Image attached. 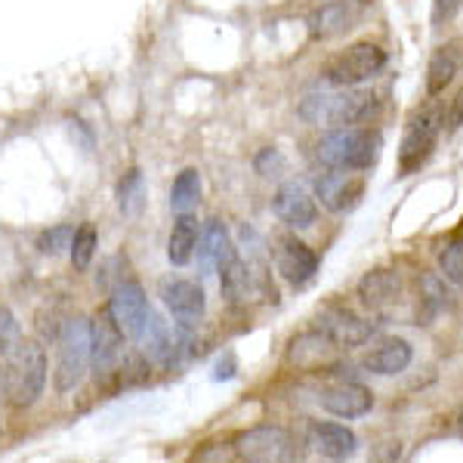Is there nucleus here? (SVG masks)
<instances>
[{"label":"nucleus","mask_w":463,"mask_h":463,"mask_svg":"<svg viewBox=\"0 0 463 463\" xmlns=\"http://www.w3.org/2000/svg\"><path fill=\"white\" fill-rule=\"evenodd\" d=\"M316 331L325 334L327 340L337 349H355L364 340H371V334L377 331L371 321L358 318L353 309H343V306H327L318 312L316 318Z\"/></svg>","instance_id":"9"},{"label":"nucleus","mask_w":463,"mask_h":463,"mask_svg":"<svg viewBox=\"0 0 463 463\" xmlns=\"http://www.w3.org/2000/svg\"><path fill=\"white\" fill-rule=\"evenodd\" d=\"M439 269L451 285L463 288V241H451L439 253Z\"/></svg>","instance_id":"30"},{"label":"nucleus","mask_w":463,"mask_h":463,"mask_svg":"<svg viewBox=\"0 0 463 463\" xmlns=\"http://www.w3.org/2000/svg\"><path fill=\"white\" fill-rule=\"evenodd\" d=\"M124 340L127 334L121 331V325L111 316L109 303L90 318V364L102 374H109L124 355Z\"/></svg>","instance_id":"8"},{"label":"nucleus","mask_w":463,"mask_h":463,"mask_svg":"<svg viewBox=\"0 0 463 463\" xmlns=\"http://www.w3.org/2000/svg\"><path fill=\"white\" fill-rule=\"evenodd\" d=\"M19 343H22V327H19L16 316H13V309L0 306V362H4Z\"/></svg>","instance_id":"31"},{"label":"nucleus","mask_w":463,"mask_h":463,"mask_svg":"<svg viewBox=\"0 0 463 463\" xmlns=\"http://www.w3.org/2000/svg\"><path fill=\"white\" fill-rule=\"evenodd\" d=\"M442 121H445V115L439 109H423V111H417V115L408 121L405 137H402V146H399V170H402V176L414 174V170H420V164H427V158L432 155V148H436V139H439V130H442Z\"/></svg>","instance_id":"6"},{"label":"nucleus","mask_w":463,"mask_h":463,"mask_svg":"<svg viewBox=\"0 0 463 463\" xmlns=\"http://www.w3.org/2000/svg\"><path fill=\"white\" fill-rule=\"evenodd\" d=\"M362 19V4L358 0H334L318 10H312L309 16V34L312 41H334V37L353 32Z\"/></svg>","instance_id":"15"},{"label":"nucleus","mask_w":463,"mask_h":463,"mask_svg":"<svg viewBox=\"0 0 463 463\" xmlns=\"http://www.w3.org/2000/svg\"><path fill=\"white\" fill-rule=\"evenodd\" d=\"M201 201V174L195 167H185L183 174H176L174 185H170V207L176 213H192Z\"/></svg>","instance_id":"25"},{"label":"nucleus","mask_w":463,"mask_h":463,"mask_svg":"<svg viewBox=\"0 0 463 463\" xmlns=\"http://www.w3.org/2000/svg\"><path fill=\"white\" fill-rule=\"evenodd\" d=\"M229 377H235V355L232 353L222 355L213 368V380H229Z\"/></svg>","instance_id":"34"},{"label":"nucleus","mask_w":463,"mask_h":463,"mask_svg":"<svg viewBox=\"0 0 463 463\" xmlns=\"http://www.w3.org/2000/svg\"><path fill=\"white\" fill-rule=\"evenodd\" d=\"M201 238V222L195 213H176L174 226H170V238H167V257L174 266H185L192 263Z\"/></svg>","instance_id":"21"},{"label":"nucleus","mask_w":463,"mask_h":463,"mask_svg":"<svg viewBox=\"0 0 463 463\" xmlns=\"http://www.w3.org/2000/svg\"><path fill=\"white\" fill-rule=\"evenodd\" d=\"M395 294H399V275L392 269H377L358 281V297L368 309H383L386 303L395 300Z\"/></svg>","instance_id":"22"},{"label":"nucleus","mask_w":463,"mask_h":463,"mask_svg":"<svg viewBox=\"0 0 463 463\" xmlns=\"http://www.w3.org/2000/svg\"><path fill=\"white\" fill-rule=\"evenodd\" d=\"M272 211L288 229H294V232L312 229L316 226V216H318L316 195H309V189L300 183H281L272 198Z\"/></svg>","instance_id":"14"},{"label":"nucleus","mask_w":463,"mask_h":463,"mask_svg":"<svg viewBox=\"0 0 463 463\" xmlns=\"http://www.w3.org/2000/svg\"><path fill=\"white\" fill-rule=\"evenodd\" d=\"M334 343L325 337L321 331H309V334H300L294 343H290V353L288 358L290 362H297L300 368H306V364H316V362H325L327 353H334Z\"/></svg>","instance_id":"24"},{"label":"nucleus","mask_w":463,"mask_h":463,"mask_svg":"<svg viewBox=\"0 0 463 463\" xmlns=\"http://www.w3.org/2000/svg\"><path fill=\"white\" fill-rule=\"evenodd\" d=\"M460 6L463 0H436L432 4V16H436V22H451L460 13Z\"/></svg>","instance_id":"33"},{"label":"nucleus","mask_w":463,"mask_h":463,"mask_svg":"<svg viewBox=\"0 0 463 463\" xmlns=\"http://www.w3.org/2000/svg\"><path fill=\"white\" fill-rule=\"evenodd\" d=\"M460 69H463V37H454V41L442 43V47L430 56L427 93L430 96L445 93V87H451V80L458 78Z\"/></svg>","instance_id":"18"},{"label":"nucleus","mask_w":463,"mask_h":463,"mask_svg":"<svg viewBox=\"0 0 463 463\" xmlns=\"http://www.w3.org/2000/svg\"><path fill=\"white\" fill-rule=\"evenodd\" d=\"M161 300L176 325H198L207 312L204 288L192 279H167L161 281Z\"/></svg>","instance_id":"13"},{"label":"nucleus","mask_w":463,"mask_h":463,"mask_svg":"<svg viewBox=\"0 0 463 463\" xmlns=\"http://www.w3.org/2000/svg\"><path fill=\"white\" fill-rule=\"evenodd\" d=\"M362 195H364V176L358 170L327 167V174H321L316 179V198L334 213L353 211L358 201H362Z\"/></svg>","instance_id":"10"},{"label":"nucleus","mask_w":463,"mask_h":463,"mask_svg":"<svg viewBox=\"0 0 463 463\" xmlns=\"http://www.w3.org/2000/svg\"><path fill=\"white\" fill-rule=\"evenodd\" d=\"M458 427H460V436H463V414H460V420H458Z\"/></svg>","instance_id":"35"},{"label":"nucleus","mask_w":463,"mask_h":463,"mask_svg":"<svg viewBox=\"0 0 463 463\" xmlns=\"http://www.w3.org/2000/svg\"><path fill=\"white\" fill-rule=\"evenodd\" d=\"M109 309L115 321L121 325V331L130 337L133 343L143 340L146 327H148V318H152V306H148V297L139 281L133 279H124L111 288V297H109Z\"/></svg>","instance_id":"7"},{"label":"nucleus","mask_w":463,"mask_h":463,"mask_svg":"<svg viewBox=\"0 0 463 463\" xmlns=\"http://www.w3.org/2000/svg\"><path fill=\"white\" fill-rule=\"evenodd\" d=\"M309 445L316 448L321 458L331 460H349L358 451V439L353 430L340 427V423H312L309 427Z\"/></svg>","instance_id":"19"},{"label":"nucleus","mask_w":463,"mask_h":463,"mask_svg":"<svg viewBox=\"0 0 463 463\" xmlns=\"http://www.w3.org/2000/svg\"><path fill=\"white\" fill-rule=\"evenodd\" d=\"M380 133L368 130V127H343V130H327L318 139L316 155L321 164L337 170H368L374 167L377 155H380Z\"/></svg>","instance_id":"3"},{"label":"nucleus","mask_w":463,"mask_h":463,"mask_svg":"<svg viewBox=\"0 0 463 463\" xmlns=\"http://www.w3.org/2000/svg\"><path fill=\"white\" fill-rule=\"evenodd\" d=\"M198 269L201 275H213L220 272L222 266L235 257V241H232L229 229L222 226V220H207V226L201 229V238H198Z\"/></svg>","instance_id":"17"},{"label":"nucleus","mask_w":463,"mask_h":463,"mask_svg":"<svg viewBox=\"0 0 463 463\" xmlns=\"http://www.w3.org/2000/svg\"><path fill=\"white\" fill-rule=\"evenodd\" d=\"M96 248H99V232H96L93 222H84V226L74 229V238H71V248H69V257H71V266L78 272H87L90 263L96 257Z\"/></svg>","instance_id":"26"},{"label":"nucleus","mask_w":463,"mask_h":463,"mask_svg":"<svg viewBox=\"0 0 463 463\" xmlns=\"http://www.w3.org/2000/svg\"><path fill=\"white\" fill-rule=\"evenodd\" d=\"M253 167H257L260 176H279L281 170H285V155L279 152V148H263V152L253 158Z\"/></svg>","instance_id":"32"},{"label":"nucleus","mask_w":463,"mask_h":463,"mask_svg":"<svg viewBox=\"0 0 463 463\" xmlns=\"http://www.w3.org/2000/svg\"><path fill=\"white\" fill-rule=\"evenodd\" d=\"M250 288H253L250 266L235 253V257H232L229 263L220 269V290H222V297H226V303L238 306V303L248 300Z\"/></svg>","instance_id":"23"},{"label":"nucleus","mask_w":463,"mask_h":463,"mask_svg":"<svg viewBox=\"0 0 463 463\" xmlns=\"http://www.w3.org/2000/svg\"><path fill=\"white\" fill-rule=\"evenodd\" d=\"M71 238H74L71 222H59V226L43 229L41 235H37V250H41L43 257H59V253H65L71 248Z\"/></svg>","instance_id":"28"},{"label":"nucleus","mask_w":463,"mask_h":463,"mask_svg":"<svg viewBox=\"0 0 463 463\" xmlns=\"http://www.w3.org/2000/svg\"><path fill=\"white\" fill-rule=\"evenodd\" d=\"M427 294H420V306H417V325H430L432 316L445 306V290L439 285L436 279H427L423 281Z\"/></svg>","instance_id":"29"},{"label":"nucleus","mask_w":463,"mask_h":463,"mask_svg":"<svg viewBox=\"0 0 463 463\" xmlns=\"http://www.w3.org/2000/svg\"><path fill=\"white\" fill-rule=\"evenodd\" d=\"M90 368V318L74 316L62 321L56 337V371L53 386L59 395L74 392Z\"/></svg>","instance_id":"4"},{"label":"nucleus","mask_w":463,"mask_h":463,"mask_svg":"<svg viewBox=\"0 0 463 463\" xmlns=\"http://www.w3.org/2000/svg\"><path fill=\"white\" fill-rule=\"evenodd\" d=\"M318 402L327 414L343 417V420H355V417H364L371 408H374V395H371V390L362 383H355V380H340V383L327 386V390L318 395Z\"/></svg>","instance_id":"16"},{"label":"nucleus","mask_w":463,"mask_h":463,"mask_svg":"<svg viewBox=\"0 0 463 463\" xmlns=\"http://www.w3.org/2000/svg\"><path fill=\"white\" fill-rule=\"evenodd\" d=\"M143 201H146V179H143V170H127L118 183V207L127 213V216H137L143 211Z\"/></svg>","instance_id":"27"},{"label":"nucleus","mask_w":463,"mask_h":463,"mask_svg":"<svg viewBox=\"0 0 463 463\" xmlns=\"http://www.w3.org/2000/svg\"><path fill=\"white\" fill-rule=\"evenodd\" d=\"M411 358H414V349H411L408 340H383L377 349H371L368 355H364V368L371 371V374H380V377H392V374H402V371L411 364Z\"/></svg>","instance_id":"20"},{"label":"nucleus","mask_w":463,"mask_h":463,"mask_svg":"<svg viewBox=\"0 0 463 463\" xmlns=\"http://www.w3.org/2000/svg\"><path fill=\"white\" fill-rule=\"evenodd\" d=\"M275 266L290 288H306L318 275V257L297 235L275 238Z\"/></svg>","instance_id":"11"},{"label":"nucleus","mask_w":463,"mask_h":463,"mask_svg":"<svg viewBox=\"0 0 463 463\" xmlns=\"http://www.w3.org/2000/svg\"><path fill=\"white\" fill-rule=\"evenodd\" d=\"M386 69V53L371 41L353 43L349 50L334 59L325 69V80L331 87H358L364 80H374Z\"/></svg>","instance_id":"5"},{"label":"nucleus","mask_w":463,"mask_h":463,"mask_svg":"<svg viewBox=\"0 0 463 463\" xmlns=\"http://www.w3.org/2000/svg\"><path fill=\"white\" fill-rule=\"evenodd\" d=\"M47 349L37 340H22L0 368L4 395L13 408H32L47 386Z\"/></svg>","instance_id":"2"},{"label":"nucleus","mask_w":463,"mask_h":463,"mask_svg":"<svg viewBox=\"0 0 463 463\" xmlns=\"http://www.w3.org/2000/svg\"><path fill=\"white\" fill-rule=\"evenodd\" d=\"M232 448L248 463H285L290 458V436L281 427H253L241 432Z\"/></svg>","instance_id":"12"},{"label":"nucleus","mask_w":463,"mask_h":463,"mask_svg":"<svg viewBox=\"0 0 463 463\" xmlns=\"http://www.w3.org/2000/svg\"><path fill=\"white\" fill-rule=\"evenodd\" d=\"M380 111V99L371 90L337 87L331 93H309L300 102V118L306 124L343 130V127H362Z\"/></svg>","instance_id":"1"}]
</instances>
